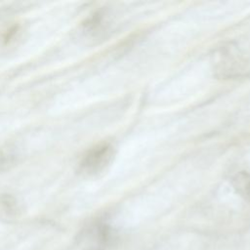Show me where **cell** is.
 <instances>
[{
	"label": "cell",
	"instance_id": "obj_2",
	"mask_svg": "<svg viewBox=\"0 0 250 250\" xmlns=\"http://www.w3.org/2000/svg\"><path fill=\"white\" fill-rule=\"evenodd\" d=\"M114 155L113 146L107 143H101L91 147L80 162V171L87 175L102 172L109 165Z\"/></svg>",
	"mask_w": 250,
	"mask_h": 250
},
{
	"label": "cell",
	"instance_id": "obj_3",
	"mask_svg": "<svg viewBox=\"0 0 250 250\" xmlns=\"http://www.w3.org/2000/svg\"><path fill=\"white\" fill-rule=\"evenodd\" d=\"M232 186L241 197L250 201V173L238 172L235 174L232 178Z\"/></svg>",
	"mask_w": 250,
	"mask_h": 250
},
{
	"label": "cell",
	"instance_id": "obj_4",
	"mask_svg": "<svg viewBox=\"0 0 250 250\" xmlns=\"http://www.w3.org/2000/svg\"><path fill=\"white\" fill-rule=\"evenodd\" d=\"M0 214L6 218H12L17 214V207L14 202L6 199L4 201H0Z\"/></svg>",
	"mask_w": 250,
	"mask_h": 250
},
{
	"label": "cell",
	"instance_id": "obj_1",
	"mask_svg": "<svg viewBox=\"0 0 250 250\" xmlns=\"http://www.w3.org/2000/svg\"><path fill=\"white\" fill-rule=\"evenodd\" d=\"M213 69L222 78L250 76V39L229 42L213 55Z\"/></svg>",
	"mask_w": 250,
	"mask_h": 250
},
{
	"label": "cell",
	"instance_id": "obj_5",
	"mask_svg": "<svg viewBox=\"0 0 250 250\" xmlns=\"http://www.w3.org/2000/svg\"><path fill=\"white\" fill-rule=\"evenodd\" d=\"M87 250H101V249H98V248H90V249H87Z\"/></svg>",
	"mask_w": 250,
	"mask_h": 250
}]
</instances>
